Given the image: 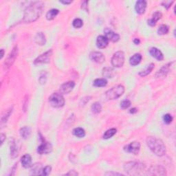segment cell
I'll return each instance as SVG.
<instances>
[{
	"instance_id": "1",
	"label": "cell",
	"mask_w": 176,
	"mask_h": 176,
	"mask_svg": "<svg viewBox=\"0 0 176 176\" xmlns=\"http://www.w3.org/2000/svg\"><path fill=\"white\" fill-rule=\"evenodd\" d=\"M44 9V4L42 2H33L26 8L24 11L23 22L24 23H32L35 22L41 15Z\"/></svg>"
},
{
	"instance_id": "2",
	"label": "cell",
	"mask_w": 176,
	"mask_h": 176,
	"mask_svg": "<svg viewBox=\"0 0 176 176\" xmlns=\"http://www.w3.org/2000/svg\"><path fill=\"white\" fill-rule=\"evenodd\" d=\"M147 145L150 150L158 156H163L166 154V149L162 140L154 136H149L146 140Z\"/></svg>"
},
{
	"instance_id": "3",
	"label": "cell",
	"mask_w": 176,
	"mask_h": 176,
	"mask_svg": "<svg viewBox=\"0 0 176 176\" xmlns=\"http://www.w3.org/2000/svg\"><path fill=\"white\" fill-rule=\"evenodd\" d=\"M124 169L129 175H138L144 174V171H145V166L138 162H129L124 165Z\"/></svg>"
},
{
	"instance_id": "4",
	"label": "cell",
	"mask_w": 176,
	"mask_h": 176,
	"mask_svg": "<svg viewBox=\"0 0 176 176\" xmlns=\"http://www.w3.org/2000/svg\"><path fill=\"white\" fill-rule=\"evenodd\" d=\"M125 92V87L122 85L114 86L106 92V97L109 100H116Z\"/></svg>"
},
{
	"instance_id": "5",
	"label": "cell",
	"mask_w": 176,
	"mask_h": 176,
	"mask_svg": "<svg viewBox=\"0 0 176 176\" xmlns=\"http://www.w3.org/2000/svg\"><path fill=\"white\" fill-rule=\"evenodd\" d=\"M49 103L54 108H60L64 106L65 99L63 95L59 93H53L49 97Z\"/></svg>"
},
{
	"instance_id": "6",
	"label": "cell",
	"mask_w": 176,
	"mask_h": 176,
	"mask_svg": "<svg viewBox=\"0 0 176 176\" xmlns=\"http://www.w3.org/2000/svg\"><path fill=\"white\" fill-rule=\"evenodd\" d=\"M124 62H125V54L123 51H118L116 53H114L111 58V64L114 67H122Z\"/></svg>"
},
{
	"instance_id": "7",
	"label": "cell",
	"mask_w": 176,
	"mask_h": 176,
	"mask_svg": "<svg viewBox=\"0 0 176 176\" xmlns=\"http://www.w3.org/2000/svg\"><path fill=\"white\" fill-rule=\"evenodd\" d=\"M18 53H19L18 47H17V45H15V47L13 48L12 51L10 52V54H8V57L5 61L4 65L6 68H10V66L13 64L15 59H17V56H18Z\"/></svg>"
},
{
	"instance_id": "8",
	"label": "cell",
	"mask_w": 176,
	"mask_h": 176,
	"mask_svg": "<svg viewBox=\"0 0 176 176\" xmlns=\"http://www.w3.org/2000/svg\"><path fill=\"white\" fill-rule=\"evenodd\" d=\"M41 144L37 148V152L39 154H48L53 151V146L50 143L46 142L42 137L41 138Z\"/></svg>"
},
{
	"instance_id": "9",
	"label": "cell",
	"mask_w": 176,
	"mask_h": 176,
	"mask_svg": "<svg viewBox=\"0 0 176 176\" xmlns=\"http://www.w3.org/2000/svg\"><path fill=\"white\" fill-rule=\"evenodd\" d=\"M53 54V51L52 50L45 52V53L41 54L37 58L34 60V64L39 65V64H44V63H48L50 61V58Z\"/></svg>"
},
{
	"instance_id": "10",
	"label": "cell",
	"mask_w": 176,
	"mask_h": 176,
	"mask_svg": "<svg viewBox=\"0 0 176 176\" xmlns=\"http://www.w3.org/2000/svg\"><path fill=\"white\" fill-rule=\"evenodd\" d=\"M124 150L125 152L130 153V154L138 155L140 150V143L136 142V141H134L129 144V145H126L124 147Z\"/></svg>"
},
{
	"instance_id": "11",
	"label": "cell",
	"mask_w": 176,
	"mask_h": 176,
	"mask_svg": "<svg viewBox=\"0 0 176 176\" xmlns=\"http://www.w3.org/2000/svg\"><path fill=\"white\" fill-rule=\"evenodd\" d=\"M147 174L151 175H166V169L164 166L160 165H154L150 167Z\"/></svg>"
},
{
	"instance_id": "12",
	"label": "cell",
	"mask_w": 176,
	"mask_h": 176,
	"mask_svg": "<svg viewBox=\"0 0 176 176\" xmlns=\"http://www.w3.org/2000/svg\"><path fill=\"white\" fill-rule=\"evenodd\" d=\"M172 63L173 62L169 63H167V64L163 65L162 67L160 68V70H158L156 72V74H155V78H157V79H161V78L166 77L167 74L169 73V72L170 70V68H171Z\"/></svg>"
},
{
	"instance_id": "13",
	"label": "cell",
	"mask_w": 176,
	"mask_h": 176,
	"mask_svg": "<svg viewBox=\"0 0 176 176\" xmlns=\"http://www.w3.org/2000/svg\"><path fill=\"white\" fill-rule=\"evenodd\" d=\"M104 33H105V37L108 39V40H110L112 42H117L119 41V34L114 33L113 30L109 29V28H105V29L104 30Z\"/></svg>"
},
{
	"instance_id": "14",
	"label": "cell",
	"mask_w": 176,
	"mask_h": 176,
	"mask_svg": "<svg viewBox=\"0 0 176 176\" xmlns=\"http://www.w3.org/2000/svg\"><path fill=\"white\" fill-rule=\"evenodd\" d=\"M75 87V83L74 81H68L66 82L65 83L61 86L60 88V91L61 93L64 94H68L72 91V89Z\"/></svg>"
},
{
	"instance_id": "15",
	"label": "cell",
	"mask_w": 176,
	"mask_h": 176,
	"mask_svg": "<svg viewBox=\"0 0 176 176\" xmlns=\"http://www.w3.org/2000/svg\"><path fill=\"white\" fill-rule=\"evenodd\" d=\"M89 57L92 61L97 63H103L105 60V56L100 52H92L89 55Z\"/></svg>"
},
{
	"instance_id": "16",
	"label": "cell",
	"mask_w": 176,
	"mask_h": 176,
	"mask_svg": "<svg viewBox=\"0 0 176 176\" xmlns=\"http://www.w3.org/2000/svg\"><path fill=\"white\" fill-rule=\"evenodd\" d=\"M147 3L145 0H139L136 3H135V10L136 11L138 14L142 15L145 12V10L147 8Z\"/></svg>"
},
{
	"instance_id": "17",
	"label": "cell",
	"mask_w": 176,
	"mask_h": 176,
	"mask_svg": "<svg viewBox=\"0 0 176 176\" xmlns=\"http://www.w3.org/2000/svg\"><path fill=\"white\" fill-rule=\"evenodd\" d=\"M109 40L105 36L100 35L97 37L96 39V46L98 48L103 49L105 48L108 45Z\"/></svg>"
},
{
	"instance_id": "18",
	"label": "cell",
	"mask_w": 176,
	"mask_h": 176,
	"mask_svg": "<svg viewBox=\"0 0 176 176\" xmlns=\"http://www.w3.org/2000/svg\"><path fill=\"white\" fill-rule=\"evenodd\" d=\"M21 163L22 166L25 169L30 168L32 166V157L30 154H24L21 158Z\"/></svg>"
},
{
	"instance_id": "19",
	"label": "cell",
	"mask_w": 176,
	"mask_h": 176,
	"mask_svg": "<svg viewBox=\"0 0 176 176\" xmlns=\"http://www.w3.org/2000/svg\"><path fill=\"white\" fill-rule=\"evenodd\" d=\"M149 53L154 58L157 59L158 61H162L164 59V55L157 48H151L149 50Z\"/></svg>"
},
{
	"instance_id": "20",
	"label": "cell",
	"mask_w": 176,
	"mask_h": 176,
	"mask_svg": "<svg viewBox=\"0 0 176 176\" xmlns=\"http://www.w3.org/2000/svg\"><path fill=\"white\" fill-rule=\"evenodd\" d=\"M162 13L160 12H155L154 14H153V16L150 19L148 20V24L150 25V26H154L156 24L158 20L162 18Z\"/></svg>"
},
{
	"instance_id": "21",
	"label": "cell",
	"mask_w": 176,
	"mask_h": 176,
	"mask_svg": "<svg viewBox=\"0 0 176 176\" xmlns=\"http://www.w3.org/2000/svg\"><path fill=\"white\" fill-rule=\"evenodd\" d=\"M30 169V174L32 175H41L42 171V165L41 163H35L32 165Z\"/></svg>"
},
{
	"instance_id": "22",
	"label": "cell",
	"mask_w": 176,
	"mask_h": 176,
	"mask_svg": "<svg viewBox=\"0 0 176 176\" xmlns=\"http://www.w3.org/2000/svg\"><path fill=\"white\" fill-rule=\"evenodd\" d=\"M19 134L22 138H24L25 140L28 139L31 135V129L30 127L25 126L20 129Z\"/></svg>"
},
{
	"instance_id": "23",
	"label": "cell",
	"mask_w": 176,
	"mask_h": 176,
	"mask_svg": "<svg viewBox=\"0 0 176 176\" xmlns=\"http://www.w3.org/2000/svg\"><path fill=\"white\" fill-rule=\"evenodd\" d=\"M34 41H35L36 44L40 45H44L46 43V39L45 34L43 33H38L35 37H34Z\"/></svg>"
},
{
	"instance_id": "24",
	"label": "cell",
	"mask_w": 176,
	"mask_h": 176,
	"mask_svg": "<svg viewBox=\"0 0 176 176\" xmlns=\"http://www.w3.org/2000/svg\"><path fill=\"white\" fill-rule=\"evenodd\" d=\"M142 58V55H141L140 53H136L131 57L130 59H129V63H130V64L133 66L137 65L141 62Z\"/></svg>"
},
{
	"instance_id": "25",
	"label": "cell",
	"mask_w": 176,
	"mask_h": 176,
	"mask_svg": "<svg viewBox=\"0 0 176 176\" xmlns=\"http://www.w3.org/2000/svg\"><path fill=\"white\" fill-rule=\"evenodd\" d=\"M12 112H13V108H10L9 109H8L7 110H6L4 113L2 114L1 117V126H3L4 124L6 123L8 118L10 117L11 114H12Z\"/></svg>"
},
{
	"instance_id": "26",
	"label": "cell",
	"mask_w": 176,
	"mask_h": 176,
	"mask_svg": "<svg viewBox=\"0 0 176 176\" xmlns=\"http://www.w3.org/2000/svg\"><path fill=\"white\" fill-rule=\"evenodd\" d=\"M115 74V72L113 68H111L110 67H106L105 68H103V76L105 78H108V79H110L112 78Z\"/></svg>"
},
{
	"instance_id": "27",
	"label": "cell",
	"mask_w": 176,
	"mask_h": 176,
	"mask_svg": "<svg viewBox=\"0 0 176 176\" xmlns=\"http://www.w3.org/2000/svg\"><path fill=\"white\" fill-rule=\"evenodd\" d=\"M59 13V10L58 9H55V8H53V9H51L48 11V12L46 13V19L48 20H53L54 19L55 17H57V15H58Z\"/></svg>"
},
{
	"instance_id": "28",
	"label": "cell",
	"mask_w": 176,
	"mask_h": 176,
	"mask_svg": "<svg viewBox=\"0 0 176 176\" xmlns=\"http://www.w3.org/2000/svg\"><path fill=\"white\" fill-rule=\"evenodd\" d=\"M107 85H108V80L105 79H97L93 83V85L94 87L97 88L105 87Z\"/></svg>"
},
{
	"instance_id": "29",
	"label": "cell",
	"mask_w": 176,
	"mask_h": 176,
	"mask_svg": "<svg viewBox=\"0 0 176 176\" xmlns=\"http://www.w3.org/2000/svg\"><path fill=\"white\" fill-rule=\"evenodd\" d=\"M154 67H155V65L154 64V63H151V64H149L148 65V67H147L145 70L141 71L139 73V75L142 77L147 76V75L149 74L153 71V70L154 69Z\"/></svg>"
},
{
	"instance_id": "30",
	"label": "cell",
	"mask_w": 176,
	"mask_h": 176,
	"mask_svg": "<svg viewBox=\"0 0 176 176\" xmlns=\"http://www.w3.org/2000/svg\"><path fill=\"white\" fill-rule=\"evenodd\" d=\"M72 133L75 136H76L77 138H79L85 137V131L84 130V129H83L81 127L75 128L73 130Z\"/></svg>"
},
{
	"instance_id": "31",
	"label": "cell",
	"mask_w": 176,
	"mask_h": 176,
	"mask_svg": "<svg viewBox=\"0 0 176 176\" xmlns=\"http://www.w3.org/2000/svg\"><path fill=\"white\" fill-rule=\"evenodd\" d=\"M18 155V151H17V147L15 144V140L13 139L12 143L10 145V155L13 158H15Z\"/></svg>"
},
{
	"instance_id": "32",
	"label": "cell",
	"mask_w": 176,
	"mask_h": 176,
	"mask_svg": "<svg viewBox=\"0 0 176 176\" xmlns=\"http://www.w3.org/2000/svg\"><path fill=\"white\" fill-rule=\"evenodd\" d=\"M116 129L115 128H112L110 129H108V131H106V132L103 135V139H109L111 137H113L114 135L116 134Z\"/></svg>"
},
{
	"instance_id": "33",
	"label": "cell",
	"mask_w": 176,
	"mask_h": 176,
	"mask_svg": "<svg viewBox=\"0 0 176 176\" xmlns=\"http://www.w3.org/2000/svg\"><path fill=\"white\" fill-rule=\"evenodd\" d=\"M169 28L167 25L162 24L158 28V33L160 35H164V34H166L169 33Z\"/></svg>"
},
{
	"instance_id": "34",
	"label": "cell",
	"mask_w": 176,
	"mask_h": 176,
	"mask_svg": "<svg viewBox=\"0 0 176 176\" xmlns=\"http://www.w3.org/2000/svg\"><path fill=\"white\" fill-rule=\"evenodd\" d=\"M91 109L93 113L94 114H99L102 110V106L100 105V103L99 102L94 103L93 105H92Z\"/></svg>"
},
{
	"instance_id": "35",
	"label": "cell",
	"mask_w": 176,
	"mask_h": 176,
	"mask_svg": "<svg viewBox=\"0 0 176 176\" xmlns=\"http://www.w3.org/2000/svg\"><path fill=\"white\" fill-rule=\"evenodd\" d=\"M72 25L74 28H80L83 26V22L82 19H80L79 18H76L75 19L73 22H72Z\"/></svg>"
},
{
	"instance_id": "36",
	"label": "cell",
	"mask_w": 176,
	"mask_h": 176,
	"mask_svg": "<svg viewBox=\"0 0 176 176\" xmlns=\"http://www.w3.org/2000/svg\"><path fill=\"white\" fill-rule=\"evenodd\" d=\"M163 120L164 123L167 124V125H169V124H171V122L173 121V117L171 114H164V116H163Z\"/></svg>"
},
{
	"instance_id": "37",
	"label": "cell",
	"mask_w": 176,
	"mask_h": 176,
	"mask_svg": "<svg viewBox=\"0 0 176 176\" xmlns=\"http://www.w3.org/2000/svg\"><path fill=\"white\" fill-rule=\"evenodd\" d=\"M131 106V101L129 100H124L120 103V108L123 109H126Z\"/></svg>"
},
{
	"instance_id": "38",
	"label": "cell",
	"mask_w": 176,
	"mask_h": 176,
	"mask_svg": "<svg viewBox=\"0 0 176 176\" xmlns=\"http://www.w3.org/2000/svg\"><path fill=\"white\" fill-rule=\"evenodd\" d=\"M52 171V167L50 166H46L44 169H42L41 174L42 175H50Z\"/></svg>"
},
{
	"instance_id": "39",
	"label": "cell",
	"mask_w": 176,
	"mask_h": 176,
	"mask_svg": "<svg viewBox=\"0 0 176 176\" xmlns=\"http://www.w3.org/2000/svg\"><path fill=\"white\" fill-rule=\"evenodd\" d=\"M46 80H47V75H46V72H43L39 77V83H41V84H45Z\"/></svg>"
},
{
	"instance_id": "40",
	"label": "cell",
	"mask_w": 176,
	"mask_h": 176,
	"mask_svg": "<svg viewBox=\"0 0 176 176\" xmlns=\"http://www.w3.org/2000/svg\"><path fill=\"white\" fill-rule=\"evenodd\" d=\"M88 1H83L81 3V8L83 10H85L86 12H88Z\"/></svg>"
},
{
	"instance_id": "41",
	"label": "cell",
	"mask_w": 176,
	"mask_h": 176,
	"mask_svg": "<svg viewBox=\"0 0 176 176\" xmlns=\"http://www.w3.org/2000/svg\"><path fill=\"white\" fill-rule=\"evenodd\" d=\"M174 3L173 1H164L162 3V5L164 7H165L166 8H169L170 6H171V4Z\"/></svg>"
},
{
	"instance_id": "42",
	"label": "cell",
	"mask_w": 176,
	"mask_h": 176,
	"mask_svg": "<svg viewBox=\"0 0 176 176\" xmlns=\"http://www.w3.org/2000/svg\"><path fill=\"white\" fill-rule=\"evenodd\" d=\"M78 174H79L77 172L74 171V170H72V171H69L68 174H66L65 175H78Z\"/></svg>"
},
{
	"instance_id": "43",
	"label": "cell",
	"mask_w": 176,
	"mask_h": 176,
	"mask_svg": "<svg viewBox=\"0 0 176 176\" xmlns=\"http://www.w3.org/2000/svg\"><path fill=\"white\" fill-rule=\"evenodd\" d=\"M105 175H122L121 174H118V173H115V172H108L106 173Z\"/></svg>"
},
{
	"instance_id": "44",
	"label": "cell",
	"mask_w": 176,
	"mask_h": 176,
	"mask_svg": "<svg viewBox=\"0 0 176 176\" xmlns=\"http://www.w3.org/2000/svg\"><path fill=\"white\" fill-rule=\"evenodd\" d=\"M61 3H62L63 4H71L72 1V0H69V1H65V0H61V1H60Z\"/></svg>"
},
{
	"instance_id": "45",
	"label": "cell",
	"mask_w": 176,
	"mask_h": 176,
	"mask_svg": "<svg viewBox=\"0 0 176 176\" xmlns=\"http://www.w3.org/2000/svg\"><path fill=\"white\" fill-rule=\"evenodd\" d=\"M6 140V135H4V134H1V144L3 145V143H4V140Z\"/></svg>"
},
{
	"instance_id": "46",
	"label": "cell",
	"mask_w": 176,
	"mask_h": 176,
	"mask_svg": "<svg viewBox=\"0 0 176 176\" xmlns=\"http://www.w3.org/2000/svg\"><path fill=\"white\" fill-rule=\"evenodd\" d=\"M138 111V109L136 108H132L130 109V111H129V112H130L131 114H135L136 112Z\"/></svg>"
},
{
	"instance_id": "47",
	"label": "cell",
	"mask_w": 176,
	"mask_h": 176,
	"mask_svg": "<svg viewBox=\"0 0 176 176\" xmlns=\"http://www.w3.org/2000/svg\"><path fill=\"white\" fill-rule=\"evenodd\" d=\"M134 43L135 44V45H138L140 43V39H134Z\"/></svg>"
},
{
	"instance_id": "48",
	"label": "cell",
	"mask_w": 176,
	"mask_h": 176,
	"mask_svg": "<svg viewBox=\"0 0 176 176\" xmlns=\"http://www.w3.org/2000/svg\"><path fill=\"white\" fill-rule=\"evenodd\" d=\"M4 49H2L1 50V59H2L3 57H4Z\"/></svg>"
}]
</instances>
